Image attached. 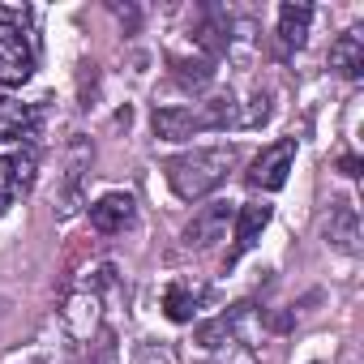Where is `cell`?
I'll use <instances>...</instances> for the list:
<instances>
[{
  "label": "cell",
  "instance_id": "2",
  "mask_svg": "<svg viewBox=\"0 0 364 364\" xmlns=\"http://www.w3.org/2000/svg\"><path fill=\"white\" fill-rule=\"evenodd\" d=\"M296 137H279V141H270L257 159H253V167L245 171V180H249V189H262V193H279L283 185H287V176H291V163H296Z\"/></svg>",
  "mask_w": 364,
  "mask_h": 364
},
{
  "label": "cell",
  "instance_id": "13",
  "mask_svg": "<svg viewBox=\"0 0 364 364\" xmlns=\"http://www.w3.org/2000/svg\"><path fill=\"white\" fill-rule=\"evenodd\" d=\"M330 240H334L338 249H347V253L360 249V245H355L360 232H355V210H351V206H338V210H334V219H330Z\"/></svg>",
  "mask_w": 364,
  "mask_h": 364
},
{
  "label": "cell",
  "instance_id": "16",
  "mask_svg": "<svg viewBox=\"0 0 364 364\" xmlns=\"http://www.w3.org/2000/svg\"><path fill=\"white\" fill-rule=\"evenodd\" d=\"M31 364H39V355H35V360H31Z\"/></svg>",
  "mask_w": 364,
  "mask_h": 364
},
{
  "label": "cell",
  "instance_id": "14",
  "mask_svg": "<svg viewBox=\"0 0 364 364\" xmlns=\"http://www.w3.org/2000/svg\"><path fill=\"white\" fill-rule=\"evenodd\" d=\"M202 364H257V355H253V347H245V343H223V347H215V355L202 360Z\"/></svg>",
  "mask_w": 364,
  "mask_h": 364
},
{
  "label": "cell",
  "instance_id": "9",
  "mask_svg": "<svg viewBox=\"0 0 364 364\" xmlns=\"http://www.w3.org/2000/svg\"><path fill=\"white\" fill-rule=\"evenodd\" d=\"M202 304H206V287L202 283H189V279H176V283H167L163 287V313H167V321H193L198 313H202Z\"/></svg>",
  "mask_w": 364,
  "mask_h": 364
},
{
  "label": "cell",
  "instance_id": "10",
  "mask_svg": "<svg viewBox=\"0 0 364 364\" xmlns=\"http://www.w3.org/2000/svg\"><path fill=\"white\" fill-rule=\"evenodd\" d=\"M133 223V198L129 193H103L95 206H90V228L99 236H116Z\"/></svg>",
  "mask_w": 364,
  "mask_h": 364
},
{
  "label": "cell",
  "instance_id": "8",
  "mask_svg": "<svg viewBox=\"0 0 364 364\" xmlns=\"http://www.w3.org/2000/svg\"><path fill=\"white\" fill-rule=\"evenodd\" d=\"M39 103H22V99H0V141H31L39 133Z\"/></svg>",
  "mask_w": 364,
  "mask_h": 364
},
{
  "label": "cell",
  "instance_id": "7",
  "mask_svg": "<svg viewBox=\"0 0 364 364\" xmlns=\"http://www.w3.org/2000/svg\"><path fill=\"white\" fill-rule=\"evenodd\" d=\"M60 321H65V334L69 338H90L95 334V326H99V291H90V287H73L69 296H65V309H60Z\"/></svg>",
  "mask_w": 364,
  "mask_h": 364
},
{
  "label": "cell",
  "instance_id": "6",
  "mask_svg": "<svg viewBox=\"0 0 364 364\" xmlns=\"http://www.w3.org/2000/svg\"><path fill=\"white\" fill-rule=\"evenodd\" d=\"M270 206L266 202H245V206H236V232H232V249H228V266H236L253 245H257V236L266 232V223H270Z\"/></svg>",
  "mask_w": 364,
  "mask_h": 364
},
{
  "label": "cell",
  "instance_id": "1",
  "mask_svg": "<svg viewBox=\"0 0 364 364\" xmlns=\"http://www.w3.org/2000/svg\"><path fill=\"white\" fill-rule=\"evenodd\" d=\"M236 167V146H206V150H189V154H176L163 163V176L176 198L198 202L206 193H215L223 180Z\"/></svg>",
  "mask_w": 364,
  "mask_h": 364
},
{
  "label": "cell",
  "instance_id": "3",
  "mask_svg": "<svg viewBox=\"0 0 364 364\" xmlns=\"http://www.w3.org/2000/svg\"><path fill=\"white\" fill-rule=\"evenodd\" d=\"M35 73V48L22 35V26H14L0 14V86H22Z\"/></svg>",
  "mask_w": 364,
  "mask_h": 364
},
{
  "label": "cell",
  "instance_id": "12",
  "mask_svg": "<svg viewBox=\"0 0 364 364\" xmlns=\"http://www.w3.org/2000/svg\"><path fill=\"white\" fill-rule=\"evenodd\" d=\"M313 26V9L309 5H279V43L283 48H304Z\"/></svg>",
  "mask_w": 364,
  "mask_h": 364
},
{
  "label": "cell",
  "instance_id": "5",
  "mask_svg": "<svg viewBox=\"0 0 364 364\" xmlns=\"http://www.w3.org/2000/svg\"><path fill=\"white\" fill-rule=\"evenodd\" d=\"M236 219V206L232 202H210V206H202L189 223H185V245L189 249H210V245H219L223 236H228V223Z\"/></svg>",
  "mask_w": 364,
  "mask_h": 364
},
{
  "label": "cell",
  "instance_id": "15",
  "mask_svg": "<svg viewBox=\"0 0 364 364\" xmlns=\"http://www.w3.org/2000/svg\"><path fill=\"white\" fill-rule=\"evenodd\" d=\"M338 167H343V176H355V167H360V163H355V159H351V154H347V159H343V163H338Z\"/></svg>",
  "mask_w": 364,
  "mask_h": 364
},
{
  "label": "cell",
  "instance_id": "11",
  "mask_svg": "<svg viewBox=\"0 0 364 364\" xmlns=\"http://www.w3.org/2000/svg\"><path fill=\"white\" fill-rule=\"evenodd\" d=\"M330 69L347 82H355L364 73V35L360 31H343L334 43H330Z\"/></svg>",
  "mask_w": 364,
  "mask_h": 364
},
{
  "label": "cell",
  "instance_id": "4",
  "mask_svg": "<svg viewBox=\"0 0 364 364\" xmlns=\"http://www.w3.org/2000/svg\"><path fill=\"white\" fill-rule=\"evenodd\" d=\"M35 176H39V154H35L31 146H22V150H14V154H0V219L9 215V206H14L18 198L31 193Z\"/></svg>",
  "mask_w": 364,
  "mask_h": 364
}]
</instances>
